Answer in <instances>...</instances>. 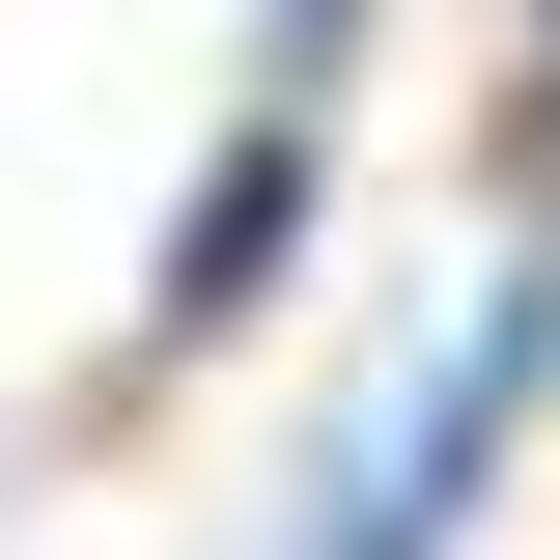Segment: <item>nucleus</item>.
<instances>
[{
	"label": "nucleus",
	"mask_w": 560,
	"mask_h": 560,
	"mask_svg": "<svg viewBox=\"0 0 560 560\" xmlns=\"http://www.w3.org/2000/svg\"><path fill=\"white\" fill-rule=\"evenodd\" d=\"M308 168H337V140H308V84H253V140L197 168V224H168V280H140V364H224V337L280 308V253H308Z\"/></svg>",
	"instance_id": "obj_2"
},
{
	"label": "nucleus",
	"mask_w": 560,
	"mask_h": 560,
	"mask_svg": "<svg viewBox=\"0 0 560 560\" xmlns=\"http://www.w3.org/2000/svg\"><path fill=\"white\" fill-rule=\"evenodd\" d=\"M533 393H560V253H504V280H477V337L420 364V420L308 504V560H448V533L504 504V448H533Z\"/></svg>",
	"instance_id": "obj_1"
},
{
	"label": "nucleus",
	"mask_w": 560,
	"mask_h": 560,
	"mask_svg": "<svg viewBox=\"0 0 560 560\" xmlns=\"http://www.w3.org/2000/svg\"><path fill=\"white\" fill-rule=\"evenodd\" d=\"M533 168H560V0H533Z\"/></svg>",
	"instance_id": "obj_3"
}]
</instances>
